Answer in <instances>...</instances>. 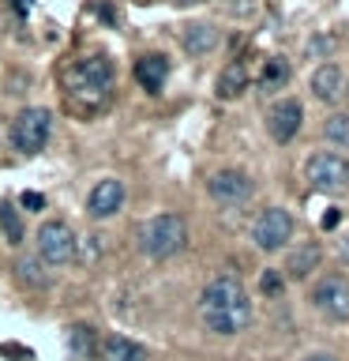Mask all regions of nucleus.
<instances>
[{
  "label": "nucleus",
  "instance_id": "6e6552de",
  "mask_svg": "<svg viewBox=\"0 0 349 361\" xmlns=\"http://www.w3.org/2000/svg\"><path fill=\"white\" fill-rule=\"evenodd\" d=\"M312 309L323 320L345 324L349 320V279L345 275H323L312 286Z\"/></svg>",
  "mask_w": 349,
  "mask_h": 361
},
{
  "label": "nucleus",
  "instance_id": "f03ea898",
  "mask_svg": "<svg viewBox=\"0 0 349 361\" xmlns=\"http://www.w3.org/2000/svg\"><path fill=\"white\" fill-rule=\"evenodd\" d=\"M117 87V72H113L109 56H83L64 72V98L68 109L79 117H94L98 109H106Z\"/></svg>",
  "mask_w": 349,
  "mask_h": 361
},
{
  "label": "nucleus",
  "instance_id": "9d476101",
  "mask_svg": "<svg viewBox=\"0 0 349 361\" xmlns=\"http://www.w3.org/2000/svg\"><path fill=\"white\" fill-rule=\"evenodd\" d=\"M300 124H304V106L297 98H281L267 109V132L274 143H289L300 132Z\"/></svg>",
  "mask_w": 349,
  "mask_h": 361
},
{
  "label": "nucleus",
  "instance_id": "cd10ccee",
  "mask_svg": "<svg viewBox=\"0 0 349 361\" xmlns=\"http://www.w3.org/2000/svg\"><path fill=\"white\" fill-rule=\"evenodd\" d=\"M304 361H338L334 354H312V357H304Z\"/></svg>",
  "mask_w": 349,
  "mask_h": 361
},
{
  "label": "nucleus",
  "instance_id": "6ab92c4d",
  "mask_svg": "<svg viewBox=\"0 0 349 361\" xmlns=\"http://www.w3.org/2000/svg\"><path fill=\"white\" fill-rule=\"evenodd\" d=\"M323 135L331 147H338V151H349V113H331V117L323 121Z\"/></svg>",
  "mask_w": 349,
  "mask_h": 361
},
{
  "label": "nucleus",
  "instance_id": "412c9836",
  "mask_svg": "<svg viewBox=\"0 0 349 361\" xmlns=\"http://www.w3.org/2000/svg\"><path fill=\"white\" fill-rule=\"evenodd\" d=\"M15 271H19V282H23V286H30V290H38V286L49 282V275L42 271V259L38 256H23L19 264H15Z\"/></svg>",
  "mask_w": 349,
  "mask_h": 361
},
{
  "label": "nucleus",
  "instance_id": "1a4fd4ad",
  "mask_svg": "<svg viewBox=\"0 0 349 361\" xmlns=\"http://www.w3.org/2000/svg\"><path fill=\"white\" fill-rule=\"evenodd\" d=\"M207 192L214 203H222V207H241L248 203L252 196V177L241 173V169H218L210 180H207Z\"/></svg>",
  "mask_w": 349,
  "mask_h": 361
},
{
  "label": "nucleus",
  "instance_id": "f8f14e48",
  "mask_svg": "<svg viewBox=\"0 0 349 361\" xmlns=\"http://www.w3.org/2000/svg\"><path fill=\"white\" fill-rule=\"evenodd\" d=\"M94 354L101 361H146V350L139 343H132L128 335H106V338H98Z\"/></svg>",
  "mask_w": 349,
  "mask_h": 361
},
{
  "label": "nucleus",
  "instance_id": "2eb2a0df",
  "mask_svg": "<svg viewBox=\"0 0 349 361\" xmlns=\"http://www.w3.org/2000/svg\"><path fill=\"white\" fill-rule=\"evenodd\" d=\"M312 94L319 102H338V94H342V68L338 64H319L312 72Z\"/></svg>",
  "mask_w": 349,
  "mask_h": 361
},
{
  "label": "nucleus",
  "instance_id": "f3484780",
  "mask_svg": "<svg viewBox=\"0 0 349 361\" xmlns=\"http://www.w3.org/2000/svg\"><path fill=\"white\" fill-rule=\"evenodd\" d=\"M214 45H218V30H214L210 23H196V27L184 30V49H188V53L203 56V53H210Z\"/></svg>",
  "mask_w": 349,
  "mask_h": 361
},
{
  "label": "nucleus",
  "instance_id": "bb28decb",
  "mask_svg": "<svg viewBox=\"0 0 349 361\" xmlns=\"http://www.w3.org/2000/svg\"><path fill=\"white\" fill-rule=\"evenodd\" d=\"M11 4H15L19 16H30V0H11Z\"/></svg>",
  "mask_w": 349,
  "mask_h": 361
},
{
  "label": "nucleus",
  "instance_id": "a878e982",
  "mask_svg": "<svg viewBox=\"0 0 349 361\" xmlns=\"http://www.w3.org/2000/svg\"><path fill=\"white\" fill-rule=\"evenodd\" d=\"M338 252H342V259H345V264H349V233L342 237V241H338Z\"/></svg>",
  "mask_w": 349,
  "mask_h": 361
},
{
  "label": "nucleus",
  "instance_id": "dca6fc26",
  "mask_svg": "<svg viewBox=\"0 0 349 361\" xmlns=\"http://www.w3.org/2000/svg\"><path fill=\"white\" fill-rule=\"evenodd\" d=\"M248 90V68L244 61H233V64H225L222 68V75H218V98H241Z\"/></svg>",
  "mask_w": 349,
  "mask_h": 361
},
{
  "label": "nucleus",
  "instance_id": "4be33fe9",
  "mask_svg": "<svg viewBox=\"0 0 349 361\" xmlns=\"http://www.w3.org/2000/svg\"><path fill=\"white\" fill-rule=\"evenodd\" d=\"M0 226H4V237H8L11 245H19V241H23V222H19V214H15V211L0 207Z\"/></svg>",
  "mask_w": 349,
  "mask_h": 361
},
{
  "label": "nucleus",
  "instance_id": "393cba45",
  "mask_svg": "<svg viewBox=\"0 0 349 361\" xmlns=\"http://www.w3.org/2000/svg\"><path fill=\"white\" fill-rule=\"evenodd\" d=\"M338 222H342V211H326L323 219H319V226H323V230H334Z\"/></svg>",
  "mask_w": 349,
  "mask_h": 361
},
{
  "label": "nucleus",
  "instance_id": "a211bd4d",
  "mask_svg": "<svg viewBox=\"0 0 349 361\" xmlns=\"http://www.w3.org/2000/svg\"><path fill=\"white\" fill-rule=\"evenodd\" d=\"M289 83V61L286 56H270L263 64V75H259V90H281Z\"/></svg>",
  "mask_w": 349,
  "mask_h": 361
},
{
  "label": "nucleus",
  "instance_id": "4468645a",
  "mask_svg": "<svg viewBox=\"0 0 349 361\" xmlns=\"http://www.w3.org/2000/svg\"><path fill=\"white\" fill-rule=\"evenodd\" d=\"M319 264H323V248L315 245V241H300L289 252V259H286V275L289 279H308Z\"/></svg>",
  "mask_w": 349,
  "mask_h": 361
},
{
  "label": "nucleus",
  "instance_id": "f257e3e1",
  "mask_svg": "<svg viewBox=\"0 0 349 361\" xmlns=\"http://www.w3.org/2000/svg\"><path fill=\"white\" fill-rule=\"evenodd\" d=\"M199 320L210 335H241L252 324V301L236 275H214L199 293Z\"/></svg>",
  "mask_w": 349,
  "mask_h": 361
},
{
  "label": "nucleus",
  "instance_id": "20e7f679",
  "mask_svg": "<svg viewBox=\"0 0 349 361\" xmlns=\"http://www.w3.org/2000/svg\"><path fill=\"white\" fill-rule=\"evenodd\" d=\"M304 180H308L312 192L342 196V192H349V158L338 151H315L304 162Z\"/></svg>",
  "mask_w": 349,
  "mask_h": 361
},
{
  "label": "nucleus",
  "instance_id": "ddd939ff",
  "mask_svg": "<svg viewBox=\"0 0 349 361\" xmlns=\"http://www.w3.org/2000/svg\"><path fill=\"white\" fill-rule=\"evenodd\" d=\"M165 75H169V61L158 53H146L135 61V83H139L143 90H151V94H158V90L165 87Z\"/></svg>",
  "mask_w": 349,
  "mask_h": 361
},
{
  "label": "nucleus",
  "instance_id": "9b49d317",
  "mask_svg": "<svg viewBox=\"0 0 349 361\" xmlns=\"http://www.w3.org/2000/svg\"><path fill=\"white\" fill-rule=\"evenodd\" d=\"M120 203H124V185L117 177H106V180H98V185L90 188L87 214L90 219H113V214L120 211Z\"/></svg>",
  "mask_w": 349,
  "mask_h": 361
},
{
  "label": "nucleus",
  "instance_id": "b1692460",
  "mask_svg": "<svg viewBox=\"0 0 349 361\" xmlns=\"http://www.w3.org/2000/svg\"><path fill=\"white\" fill-rule=\"evenodd\" d=\"M23 207H27V211H45V196H42V192H23Z\"/></svg>",
  "mask_w": 349,
  "mask_h": 361
},
{
  "label": "nucleus",
  "instance_id": "aec40b11",
  "mask_svg": "<svg viewBox=\"0 0 349 361\" xmlns=\"http://www.w3.org/2000/svg\"><path fill=\"white\" fill-rule=\"evenodd\" d=\"M68 346H72L75 357H94L98 338H94V331H90L87 324H75V327H68Z\"/></svg>",
  "mask_w": 349,
  "mask_h": 361
},
{
  "label": "nucleus",
  "instance_id": "0eeeda50",
  "mask_svg": "<svg viewBox=\"0 0 349 361\" xmlns=\"http://www.w3.org/2000/svg\"><path fill=\"white\" fill-rule=\"evenodd\" d=\"M252 241L259 252H281L293 241V214L286 207H267L252 222Z\"/></svg>",
  "mask_w": 349,
  "mask_h": 361
},
{
  "label": "nucleus",
  "instance_id": "423d86ee",
  "mask_svg": "<svg viewBox=\"0 0 349 361\" xmlns=\"http://www.w3.org/2000/svg\"><path fill=\"white\" fill-rule=\"evenodd\" d=\"M75 252H79V237H75V230L64 219L42 222V230H38V259L61 267V264H72Z\"/></svg>",
  "mask_w": 349,
  "mask_h": 361
},
{
  "label": "nucleus",
  "instance_id": "7ed1b4c3",
  "mask_svg": "<svg viewBox=\"0 0 349 361\" xmlns=\"http://www.w3.org/2000/svg\"><path fill=\"white\" fill-rule=\"evenodd\" d=\"M184 245H188V222L173 211L154 214V219L139 230V248L151 259H169V256L184 252Z\"/></svg>",
  "mask_w": 349,
  "mask_h": 361
},
{
  "label": "nucleus",
  "instance_id": "5701e85b",
  "mask_svg": "<svg viewBox=\"0 0 349 361\" xmlns=\"http://www.w3.org/2000/svg\"><path fill=\"white\" fill-rule=\"evenodd\" d=\"M259 290H263L267 298H278V293L286 290V279H281V271H263V275H259Z\"/></svg>",
  "mask_w": 349,
  "mask_h": 361
},
{
  "label": "nucleus",
  "instance_id": "39448f33",
  "mask_svg": "<svg viewBox=\"0 0 349 361\" xmlns=\"http://www.w3.org/2000/svg\"><path fill=\"white\" fill-rule=\"evenodd\" d=\"M49 132H53V117L49 109L42 106H30L23 109L15 121H11V143H15V151L23 154H38L45 143H49Z\"/></svg>",
  "mask_w": 349,
  "mask_h": 361
}]
</instances>
